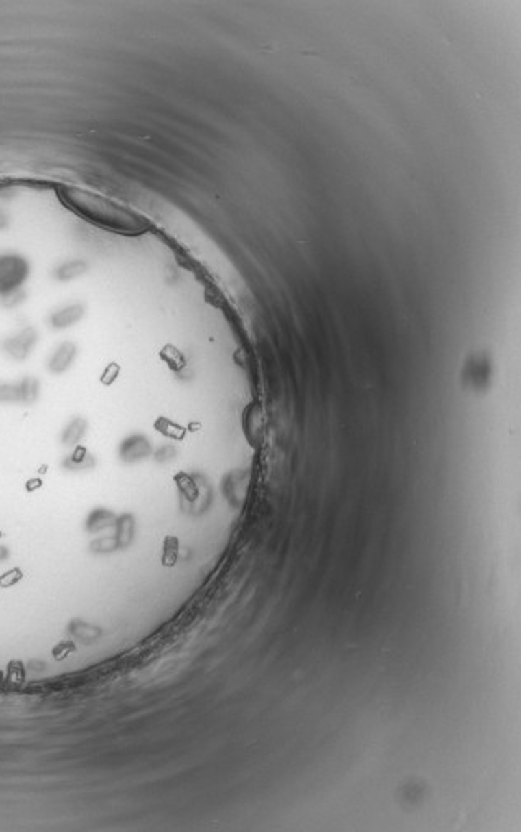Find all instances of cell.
Wrapping results in <instances>:
<instances>
[{"instance_id":"obj_2","label":"cell","mask_w":521,"mask_h":832,"mask_svg":"<svg viewBox=\"0 0 521 832\" xmlns=\"http://www.w3.org/2000/svg\"><path fill=\"white\" fill-rule=\"evenodd\" d=\"M30 276V262L17 253L0 254V296L22 289Z\"/></svg>"},{"instance_id":"obj_15","label":"cell","mask_w":521,"mask_h":832,"mask_svg":"<svg viewBox=\"0 0 521 832\" xmlns=\"http://www.w3.org/2000/svg\"><path fill=\"white\" fill-rule=\"evenodd\" d=\"M177 484H179L181 494H183L185 498H187L190 500V502H193V500L198 499V494H200V492H198L196 484L193 482L192 478H188V476L181 474V476H179V478H177Z\"/></svg>"},{"instance_id":"obj_7","label":"cell","mask_w":521,"mask_h":832,"mask_svg":"<svg viewBox=\"0 0 521 832\" xmlns=\"http://www.w3.org/2000/svg\"><path fill=\"white\" fill-rule=\"evenodd\" d=\"M76 352H78V350H76V345L73 344V342H63V344L56 347L55 352L51 354L50 360H48V370L55 375L64 374V371L73 365V362H75Z\"/></svg>"},{"instance_id":"obj_5","label":"cell","mask_w":521,"mask_h":832,"mask_svg":"<svg viewBox=\"0 0 521 832\" xmlns=\"http://www.w3.org/2000/svg\"><path fill=\"white\" fill-rule=\"evenodd\" d=\"M152 452L151 441L142 435H131L120 443L119 458L126 464H134L144 461Z\"/></svg>"},{"instance_id":"obj_6","label":"cell","mask_w":521,"mask_h":832,"mask_svg":"<svg viewBox=\"0 0 521 832\" xmlns=\"http://www.w3.org/2000/svg\"><path fill=\"white\" fill-rule=\"evenodd\" d=\"M84 316V306L79 302H71V304L63 306L58 310H55L50 316V326L53 329H68V327L75 326Z\"/></svg>"},{"instance_id":"obj_1","label":"cell","mask_w":521,"mask_h":832,"mask_svg":"<svg viewBox=\"0 0 521 832\" xmlns=\"http://www.w3.org/2000/svg\"><path fill=\"white\" fill-rule=\"evenodd\" d=\"M56 197L63 207L99 228L124 235H139L149 228L147 221L136 212L98 193L62 185L56 187Z\"/></svg>"},{"instance_id":"obj_14","label":"cell","mask_w":521,"mask_h":832,"mask_svg":"<svg viewBox=\"0 0 521 832\" xmlns=\"http://www.w3.org/2000/svg\"><path fill=\"white\" fill-rule=\"evenodd\" d=\"M90 550L92 553H96V555H106V553H112V552L119 550V545H117V540L114 535H104V537H99V539L92 540L90 545Z\"/></svg>"},{"instance_id":"obj_17","label":"cell","mask_w":521,"mask_h":832,"mask_svg":"<svg viewBox=\"0 0 521 832\" xmlns=\"http://www.w3.org/2000/svg\"><path fill=\"white\" fill-rule=\"evenodd\" d=\"M75 651H76V646L73 644L71 641H63V642H60V644L56 646V648L53 649V656H55V659L62 661V659H64V657L68 656V654H71V652H75Z\"/></svg>"},{"instance_id":"obj_3","label":"cell","mask_w":521,"mask_h":832,"mask_svg":"<svg viewBox=\"0 0 521 832\" xmlns=\"http://www.w3.org/2000/svg\"><path fill=\"white\" fill-rule=\"evenodd\" d=\"M40 395V382L25 377L18 382L0 383V403L5 405H31Z\"/></svg>"},{"instance_id":"obj_12","label":"cell","mask_w":521,"mask_h":832,"mask_svg":"<svg viewBox=\"0 0 521 832\" xmlns=\"http://www.w3.org/2000/svg\"><path fill=\"white\" fill-rule=\"evenodd\" d=\"M86 269H88V265L83 260L66 261L55 269V280L60 282L73 281V280H76V278L81 276V274L86 273Z\"/></svg>"},{"instance_id":"obj_10","label":"cell","mask_w":521,"mask_h":832,"mask_svg":"<svg viewBox=\"0 0 521 832\" xmlns=\"http://www.w3.org/2000/svg\"><path fill=\"white\" fill-rule=\"evenodd\" d=\"M86 431H88L86 419H84L83 416H76V418H73L71 421L64 426V430L62 433V443L68 448L78 446V444L83 441L84 436H86Z\"/></svg>"},{"instance_id":"obj_8","label":"cell","mask_w":521,"mask_h":832,"mask_svg":"<svg viewBox=\"0 0 521 832\" xmlns=\"http://www.w3.org/2000/svg\"><path fill=\"white\" fill-rule=\"evenodd\" d=\"M117 522V515L109 509L98 507L88 515L86 519V532L90 534H99V532L107 530V528H114Z\"/></svg>"},{"instance_id":"obj_11","label":"cell","mask_w":521,"mask_h":832,"mask_svg":"<svg viewBox=\"0 0 521 832\" xmlns=\"http://www.w3.org/2000/svg\"><path fill=\"white\" fill-rule=\"evenodd\" d=\"M116 540L117 545H119V548H127L129 545L134 542V535H136V520L134 517L131 514H124L120 517H117V522H116Z\"/></svg>"},{"instance_id":"obj_18","label":"cell","mask_w":521,"mask_h":832,"mask_svg":"<svg viewBox=\"0 0 521 832\" xmlns=\"http://www.w3.org/2000/svg\"><path fill=\"white\" fill-rule=\"evenodd\" d=\"M9 556V550L5 547H0V560H5Z\"/></svg>"},{"instance_id":"obj_13","label":"cell","mask_w":521,"mask_h":832,"mask_svg":"<svg viewBox=\"0 0 521 832\" xmlns=\"http://www.w3.org/2000/svg\"><path fill=\"white\" fill-rule=\"evenodd\" d=\"M70 633L73 636L76 637V639L79 641H96L101 636V629L98 626H91L88 623H84V621H73L70 626Z\"/></svg>"},{"instance_id":"obj_9","label":"cell","mask_w":521,"mask_h":832,"mask_svg":"<svg viewBox=\"0 0 521 832\" xmlns=\"http://www.w3.org/2000/svg\"><path fill=\"white\" fill-rule=\"evenodd\" d=\"M63 466H64V469L71 471V472L91 471L92 467L96 466V458L91 454L90 451L84 450V448H76V450L73 451L66 459H64Z\"/></svg>"},{"instance_id":"obj_16","label":"cell","mask_w":521,"mask_h":832,"mask_svg":"<svg viewBox=\"0 0 521 832\" xmlns=\"http://www.w3.org/2000/svg\"><path fill=\"white\" fill-rule=\"evenodd\" d=\"M177 552H179V540L173 539V537H167V540H165L164 556H162L164 565L172 567L177 560Z\"/></svg>"},{"instance_id":"obj_4","label":"cell","mask_w":521,"mask_h":832,"mask_svg":"<svg viewBox=\"0 0 521 832\" xmlns=\"http://www.w3.org/2000/svg\"><path fill=\"white\" fill-rule=\"evenodd\" d=\"M36 341H38L36 330L34 327H25V329H22L20 332L3 339L2 344H0V349H2V352L9 358H12V360L20 362L25 360L28 355L31 354Z\"/></svg>"}]
</instances>
